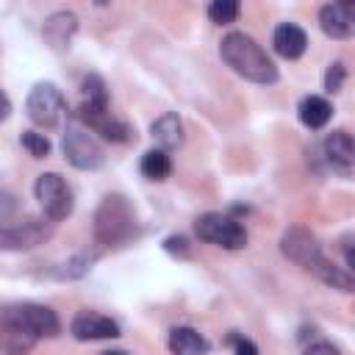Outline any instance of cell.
I'll list each match as a JSON object with an SVG mask.
<instances>
[{
    "label": "cell",
    "instance_id": "28",
    "mask_svg": "<svg viewBox=\"0 0 355 355\" xmlns=\"http://www.w3.org/2000/svg\"><path fill=\"white\" fill-rule=\"evenodd\" d=\"M11 116V100L6 92H0V122H6Z\"/></svg>",
    "mask_w": 355,
    "mask_h": 355
},
{
    "label": "cell",
    "instance_id": "24",
    "mask_svg": "<svg viewBox=\"0 0 355 355\" xmlns=\"http://www.w3.org/2000/svg\"><path fill=\"white\" fill-rule=\"evenodd\" d=\"M227 347L236 349L239 355H244V352H247V355H255V352H258V347H255L250 338L239 336V333H230V336H227Z\"/></svg>",
    "mask_w": 355,
    "mask_h": 355
},
{
    "label": "cell",
    "instance_id": "30",
    "mask_svg": "<svg viewBox=\"0 0 355 355\" xmlns=\"http://www.w3.org/2000/svg\"><path fill=\"white\" fill-rule=\"evenodd\" d=\"M94 3H97V6H105V3H111V0H94Z\"/></svg>",
    "mask_w": 355,
    "mask_h": 355
},
{
    "label": "cell",
    "instance_id": "8",
    "mask_svg": "<svg viewBox=\"0 0 355 355\" xmlns=\"http://www.w3.org/2000/svg\"><path fill=\"white\" fill-rule=\"evenodd\" d=\"M33 194H36L44 216H50L53 222L67 219L72 214V208H75L72 189L58 172H42L36 178V183H33Z\"/></svg>",
    "mask_w": 355,
    "mask_h": 355
},
{
    "label": "cell",
    "instance_id": "18",
    "mask_svg": "<svg viewBox=\"0 0 355 355\" xmlns=\"http://www.w3.org/2000/svg\"><path fill=\"white\" fill-rule=\"evenodd\" d=\"M150 133H153V139L161 144V150H175V147L183 144V122H180V116L172 114V111H169V114H161V116L153 122Z\"/></svg>",
    "mask_w": 355,
    "mask_h": 355
},
{
    "label": "cell",
    "instance_id": "26",
    "mask_svg": "<svg viewBox=\"0 0 355 355\" xmlns=\"http://www.w3.org/2000/svg\"><path fill=\"white\" fill-rule=\"evenodd\" d=\"M14 197L8 194V191H0V225H6V222H11V214H14Z\"/></svg>",
    "mask_w": 355,
    "mask_h": 355
},
{
    "label": "cell",
    "instance_id": "11",
    "mask_svg": "<svg viewBox=\"0 0 355 355\" xmlns=\"http://www.w3.org/2000/svg\"><path fill=\"white\" fill-rule=\"evenodd\" d=\"M69 333L78 341H100V338H116L119 324L111 316H103V313H94V311H80V313H75V319L69 324Z\"/></svg>",
    "mask_w": 355,
    "mask_h": 355
},
{
    "label": "cell",
    "instance_id": "15",
    "mask_svg": "<svg viewBox=\"0 0 355 355\" xmlns=\"http://www.w3.org/2000/svg\"><path fill=\"white\" fill-rule=\"evenodd\" d=\"M319 28L330 39H349L355 33V14L344 11L336 3L322 6V11H319Z\"/></svg>",
    "mask_w": 355,
    "mask_h": 355
},
{
    "label": "cell",
    "instance_id": "21",
    "mask_svg": "<svg viewBox=\"0 0 355 355\" xmlns=\"http://www.w3.org/2000/svg\"><path fill=\"white\" fill-rule=\"evenodd\" d=\"M80 92H83V103H94V105H108V89H105V80L100 75H86L83 83H80Z\"/></svg>",
    "mask_w": 355,
    "mask_h": 355
},
{
    "label": "cell",
    "instance_id": "3",
    "mask_svg": "<svg viewBox=\"0 0 355 355\" xmlns=\"http://www.w3.org/2000/svg\"><path fill=\"white\" fill-rule=\"evenodd\" d=\"M139 236L133 205L122 194H108L94 211V241L103 247H122Z\"/></svg>",
    "mask_w": 355,
    "mask_h": 355
},
{
    "label": "cell",
    "instance_id": "17",
    "mask_svg": "<svg viewBox=\"0 0 355 355\" xmlns=\"http://www.w3.org/2000/svg\"><path fill=\"white\" fill-rule=\"evenodd\" d=\"M166 344H169V349H172L175 355H200V352H208V349H211V344L200 336V330L186 327V324L172 327Z\"/></svg>",
    "mask_w": 355,
    "mask_h": 355
},
{
    "label": "cell",
    "instance_id": "2",
    "mask_svg": "<svg viewBox=\"0 0 355 355\" xmlns=\"http://www.w3.org/2000/svg\"><path fill=\"white\" fill-rule=\"evenodd\" d=\"M219 55L244 80H252V83H275L280 78L275 61L269 58V53L252 36H247L241 31H233V33H227L219 42Z\"/></svg>",
    "mask_w": 355,
    "mask_h": 355
},
{
    "label": "cell",
    "instance_id": "7",
    "mask_svg": "<svg viewBox=\"0 0 355 355\" xmlns=\"http://www.w3.org/2000/svg\"><path fill=\"white\" fill-rule=\"evenodd\" d=\"M25 111L33 125L53 130L61 125V119L67 114V100L55 83H36L25 100Z\"/></svg>",
    "mask_w": 355,
    "mask_h": 355
},
{
    "label": "cell",
    "instance_id": "13",
    "mask_svg": "<svg viewBox=\"0 0 355 355\" xmlns=\"http://www.w3.org/2000/svg\"><path fill=\"white\" fill-rule=\"evenodd\" d=\"M75 31H78V17L72 11H55V14H50L44 19L42 36L53 50H67L72 36H75Z\"/></svg>",
    "mask_w": 355,
    "mask_h": 355
},
{
    "label": "cell",
    "instance_id": "5",
    "mask_svg": "<svg viewBox=\"0 0 355 355\" xmlns=\"http://www.w3.org/2000/svg\"><path fill=\"white\" fill-rule=\"evenodd\" d=\"M61 150H64V158L75 169H83V172L100 169L103 161H105L103 147L97 144V139L92 136V130L78 116H72L67 122V130H64V139H61Z\"/></svg>",
    "mask_w": 355,
    "mask_h": 355
},
{
    "label": "cell",
    "instance_id": "19",
    "mask_svg": "<svg viewBox=\"0 0 355 355\" xmlns=\"http://www.w3.org/2000/svg\"><path fill=\"white\" fill-rule=\"evenodd\" d=\"M139 169H141V175L147 178V180H166L169 175H172V158H169V153L166 150H147L144 155H141V164H139Z\"/></svg>",
    "mask_w": 355,
    "mask_h": 355
},
{
    "label": "cell",
    "instance_id": "25",
    "mask_svg": "<svg viewBox=\"0 0 355 355\" xmlns=\"http://www.w3.org/2000/svg\"><path fill=\"white\" fill-rule=\"evenodd\" d=\"M164 250L166 252H178V255H189V239L186 236H169L164 241Z\"/></svg>",
    "mask_w": 355,
    "mask_h": 355
},
{
    "label": "cell",
    "instance_id": "16",
    "mask_svg": "<svg viewBox=\"0 0 355 355\" xmlns=\"http://www.w3.org/2000/svg\"><path fill=\"white\" fill-rule=\"evenodd\" d=\"M297 116H300V122H302L305 128L319 130V128H324V125L330 122V116H333V105H330L324 97H319V94H308V97L300 100V105H297Z\"/></svg>",
    "mask_w": 355,
    "mask_h": 355
},
{
    "label": "cell",
    "instance_id": "14",
    "mask_svg": "<svg viewBox=\"0 0 355 355\" xmlns=\"http://www.w3.org/2000/svg\"><path fill=\"white\" fill-rule=\"evenodd\" d=\"M272 44H275V53L286 61H294L300 58L305 50H308V36L300 25L294 22H280L272 33Z\"/></svg>",
    "mask_w": 355,
    "mask_h": 355
},
{
    "label": "cell",
    "instance_id": "20",
    "mask_svg": "<svg viewBox=\"0 0 355 355\" xmlns=\"http://www.w3.org/2000/svg\"><path fill=\"white\" fill-rule=\"evenodd\" d=\"M239 11H241V0H211V6H208V17L216 25L236 22L239 19Z\"/></svg>",
    "mask_w": 355,
    "mask_h": 355
},
{
    "label": "cell",
    "instance_id": "6",
    "mask_svg": "<svg viewBox=\"0 0 355 355\" xmlns=\"http://www.w3.org/2000/svg\"><path fill=\"white\" fill-rule=\"evenodd\" d=\"M194 233H197L200 241L222 247V250H241V247H247L244 225L239 219L227 216V214H216V211L200 214L194 219Z\"/></svg>",
    "mask_w": 355,
    "mask_h": 355
},
{
    "label": "cell",
    "instance_id": "27",
    "mask_svg": "<svg viewBox=\"0 0 355 355\" xmlns=\"http://www.w3.org/2000/svg\"><path fill=\"white\" fill-rule=\"evenodd\" d=\"M305 352H308V355H313V352H330V355H338V347L330 344V341H311V344H305Z\"/></svg>",
    "mask_w": 355,
    "mask_h": 355
},
{
    "label": "cell",
    "instance_id": "22",
    "mask_svg": "<svg viewBox=\"0 0 355 355\" xmlns=\"http://www.w3.org/2000/svg\"><path fill=\"white\" fill-rule=\"evenodd\" d=\"M19 144L28 150V155H33V158H47L50 155V139L44 136V133H39V130H25L22 136H19Z\"/></svg>",
    "mask_w": 355,
    "mask_h": 355
},
{
    "label": "cell",
    "instance_id": "12",
    "mask_svg": "<svg viewBox=\"0 0 355 355\" xmlns=\"http://www.w3.org/2000/svg\"><path fill=\"white\" fill-rule=\"evenodd\" d=\"M322 150H324V161L333 166V172H338L341 178H349L352 175V166H355V144H352V136L344 128L327 133Z\"/></svg>",
    "mask_w": 355,
    "mask_h": 355
},
{
    "label": "cell",
    "instance_id": "4",
    "mask_svg": "<svg viewBox=\"0 0 355 355\" xmlns=\"http://www.w3.org/2000/svg\"><path fill=\"white\" fill-rule=\"evenodd\" d=\"M0 324L39 341V338H55L61 333V322L53 308L36 305V302H19L0 311Z\"/></svg>",
    "mask_w": 355,
    "mask_h": 355
},
{
    "label": "cell",
    "instance_id": "23",
    "mask_svg": "<svg viewBox=\"0 0 355 355\" xmlns=\"http://www.w3.org/2000/svg\"><path fill=\"white\" fill-rule=\"evenodd\" d=\"M344 80H347V67H344L341 61H333V64L327 67V72H324V92H330V94L341 92Z\"/></svg>",
    "mask_w": 355,
    "mask_h": 355
},
{
    "label": "cell",
    "instance_id": "9",
    "mask_svg": "<svg viewBox=\"0 0 355 355\" xmlns=\"http://www.w3.org/2000/svg\"><path fill=\"white\" fill-rule=\"evenodd\" d=\"M50 216H25L19 222L0 225V250H33L53 236Z\"/></svg>",
    "mask_w": 355,
    "mask_h": 355
},
{
    "label": "cell",
    "instance_id": "10",
    "mask_svg": "<svg viewBox=\"0 0 355 355\" xmlns=\"http://www.w3.org/2000/svg\"><path fill=\"white\" fill-rule=\"evenodd\" d=\"M92 133H100L105 141H128L130 136H133V130H130V125L128 122H122V119H116L114 114H111V108L108 105H94V103H80V108H78V114H75Z\"/></svg>",
    "mask_w": 355,
    "mask_h": 355
},
{
    "label": "cell",
    "instance_id": "29",
    "mask_svg": "<svg viewBox=\"0 0 355 355\" xmlns=\"http://www.w3.org/2000/svg\"><path fill=\"white\" fill-rule=\"evenodd\" d=\"M336 6H341L344 11H349V14H355V0H333Z\"/></svg>",
    "mask_w": 355,
    "mask_h": 355
},
{
    "label": "cell",
    "instance_id": "1",
    "mask_svg": "<svg viewBox=\"0 0 355 355\" xmlns=\"http://www.w3.org/2000/svg\"><path fill=\"white\" fill-rule=\"evenodd\" d=\"M280 250H283V255L288 261H294L297 266H302L305 272L319 277L324 286L338 288V291H352V286H355L352 283V272L347 266H336L322 252V244H319V239L311 230H305L300 225L288 227L283 233V239H280Z\"/></svg>",
    "mask_w": 355,
    "mask_h": 355
}]
</instances>
